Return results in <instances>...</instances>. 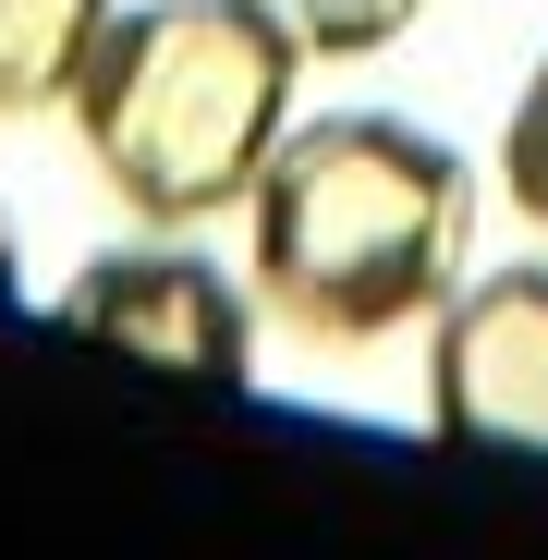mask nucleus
Instances as JSON below:
<instances>
[{
  "instance_id": "1",
  "label": "nucleus",
  "mask_w": 548,
  "mask_h": 560,
  "mask_svg": "<svg viewBox=\"0 0 548 560\" xmlns=\"http://www.w3.org/2000/svg\"><path fill=\"white\" fill-rule=\"evenodd\" d=\"M476 256V171L403 110H329L268 147L244 196V280L256 317L317 353H365L427 329Z\"/></svg>"
},
{
  "instance_id": "2",
  "label": "nucleus",
  "mask_w": 548,
  "mask_h": 560,
  "mask_svg": "<svg viewBox=\"0 0 548 560\" xmlns=\"http://www.w3.org/2000/svg\"><path fill=\"white\" fill-rule=\"evenodd\" d=\"M293 73L305 49L256 0H123L61 110L123 220L208 232L256 196L268 147L293 135Z\"/></svg>"
},
{
  "instance_id": "3",
  "label": "nucleus",
  "mask_w": 548,
  "mask_h": 560,
  "mask_svg": "<svg viewBox=\"0 0 548 560\" xmlns=\"http://www.w3.org/2000/svg\"><path fill=\"white\" fill-rule=\"evenodd\" d=\"M61 329L110 341V353H147V365H171V378H220V390L256 365L244 280H232L220 256H196L183 232L123 244V256H85V268L61 280Z\"/></svg>"
},
{
  "instance_id": "4",
  "label": "nucleus",
  "mask_w": 548,
  "mask_h": 560,
  "mask_svg": "<svg viewBox=\"0 0 548 560\" xmlns=\"http://www.w3.org/2000/svg\"><path fill=\"white\" fill-rule=\"evenodd\" d=\"M427 415L476 451L548 463V268H488L427 317Z\"/></svg>"
},
{
  "instance_id": "5",
  "label": "nucleus",
  "mask_w": 548,
  "mask_h": 560,
  "mask_svg": "<svg viewBox=\"0 0 548 560\" xmlns=\"http://www.w3.org/2000/svg\"><path fill=\"white\" fill-rule=\"evenodd\" d=\"M123 0H0V122H37L73 98L85 49L110 37Z\"/></svg>"
},
{
  "instance_id": "6",
  "label": "nucleus",
  "mask_w": 548,
  "mask_h": 560,
  "mask_svg": "<svg viewBox=\"0 0 548 560\" xmlns=\"http://www.w3.org/2000/svg\"><path fill=\"white\" fill-rule=\"evenodd\" d=\"M268 25H281L305 61H365V49H390L427 0H256Z\"/></svg>"
},
{
  "instance_id": "7",
  "label": "nucleus",
  "mask_w": 548,
  "mask_h": 560,
  "mask_svg": "<svg viewBox=\"0 0 548 560\" xmlns=\"http://www.w3.org/2000/svg\"><path fill=\"white\" fill-rule=\"evenodd\" d=\"M500 196L548 232V61L524 73V98H512V122H500Z\"/></svg>"
},
{
  "instance_id": "8",
  "label": "nucleus",
  "mask_w": 548,
  "mask_h": 560,
  "mask_svg": "<svg viewBox=\"0 0 548 560\" xmlns=\"http://www.w3.org/2000/svg\"><path fill=\"white\" fill-rule=\"evenodd\" d=\"M0 293H13V220H0Z\"/></svg>"
}]
</instances>
